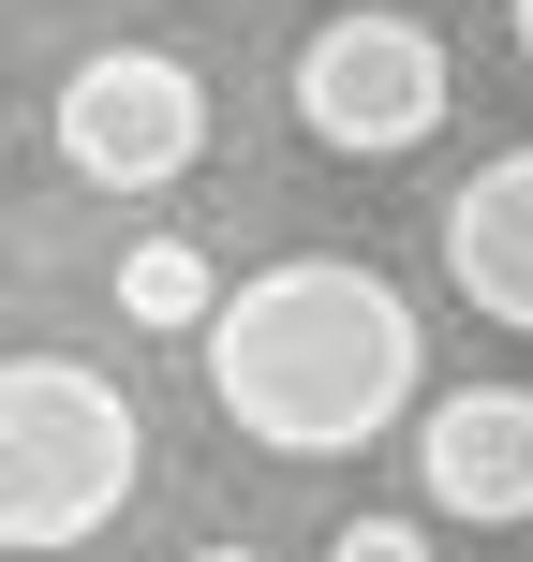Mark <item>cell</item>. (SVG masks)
Masks as SVG:
<instances>
[{"mask_svg": "<svg viewBox=\"0 0 533 562\" xmlns=\"http://www.w3.org/2000/svg\"><path fill=\"white\" fill-rule=\"evenodd\" d=\"M193 356H208L223 429L267 445V459H356L370 429H400L430 400L415 296H400L386 267H356V252H281V267H253L193 326Z\"/></svg>", "mask_w": 533, "mask_h": 562, "instance_id": "obj_1", "label": "cell"}, {"mask_svg": "<svg viewBox=\"0 0 533 562\" xmlns=\"http://www.w3.org/2000/svg\"><path fill=\"white\" fill-rule=\"evenodd\" d=\"M148 488V415L89 356H0V548H89Z\"/></svg>", "mask_w": 533, "mask_h": 562, "instance_id": "obj_2", "label": "cell"}, {"mask_svg": "<svg viewBox=\"0 0 533 562\" xmlns=\"http://www.w3.org/2000/svg\"><path fill=\"white\" fill-rule=\"evenodd\" d=\"M45 134H59V164H75L89 193H178V178L208 164V75L178 45H89L75 75H59Z\"/></svg>", "mask_w": 533, "mask_h": 562, "instance_id": "obj_3", "label": "cell"}, {"mask_svg": "<svg viewBox=\"0 0 533 562\" xmlns=\"http://www.w3.org/2000/svg\"><path fill=\"white\" fill-rule=\"evenodd\" d=\"M297 134L341 164H400L445 134V45L415 15H326L297 45Z\"/></svg>", "mask_w": 533, "mask_h": 562, "instance_id": "obj_4", "label": "cell"}, {"mask_svg": "<svg viewBox=\"0 0 533 562\" xmlns=\"http://www.w3.org/2000/svg\"><path fill=\"white\" fill-rule=\"evenodd\" d=\"M415 488H430V518L519 533L533 518V385H445V400H415Z\"/></svg>", "mask_w": 533, "mask_h": 562, "instance_id": "obj_5", "label": "cell"}, {"mask_svg": "<svg viewBox=\"0 0 533 562\" xmlns=\"http://www.w3.org/2000/svg\"><path fill=\"white\" fill-rule=\"evenodd\" d=\"M430 252H445V281L489 311V326L533 340V148H504V164H475L445 193V223H430Z\"/></svg>", "mask_w": 533, "mask_h": 562, "instance_id": "obj_6", "label": "cell"}, {"mask_svg": "<svg viewBox=\"0 0 533 562\" xmlns=\"http://www.w3.org/2000/svg\"><path fill=\"white\" fill-rule=\"evenodd\" d=\"M208 311H223V267H208L193 237H134V252H119V326H148V340H193Z\"/></svg>", "mask_w": 533, "mask_h": 562, "instance_id": "obj_7", "label": "cell"}, {"mask_svg": "<svg viewBox=\"0 0 533 562\" xmlns=\"http://www.w3.org/2000/svg\"><path fill=\"white\" fill-rule=\"evenodd\" d=\"M326 562H430V533H415V518H341Z\"/></svg>", "mask_w": 533, "mask_h": 562, "instance_id": "obj_8", "label": "cell"}, {"mask_svg": "<svg viewBox=\"0 0 533 562\" xmlns=\"http://www.w3.org/2000/svg\"><path fill=\"white\" fill-rule=\"evenodd\" d=\"M178 562H267V548H178Z\"/></svg>", "mask_w": 533, "mask_h": 562, "instance_id": "obj_9", "label": "cell"}, {"mask_svg": "<svg viewBox=\"0 0 533 562\" xmlns=\"http://www.w3.org/2000/svg\"><path fill=\"white\" fill-rule=\"evenodd\" d=\"M504 15H519V59H533V0H504Z\"/></svg>", "mask_w": 533, "mask_h": 562, "instance_id": "obj_10", "label": "cell"}]
</instances>
